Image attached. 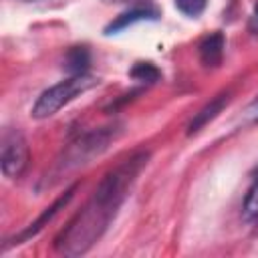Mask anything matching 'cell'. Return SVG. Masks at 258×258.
Wrapping results in <instances>:
<instances>
[{
	"label": "cell",
	"mask_w": 258,
	"mask_h": 258,
	"mask_svg": "<svg viewBox=\"0 0 258 258\" xmlns=\"http://www.w3.org/2000/svg\"><path fill=\"white\" fill-rule=\"evenodd\" d=\"M206 4H208V0H175V6L187 16H200L204 12Z\"/></svg>",
	"instance_id": "cell-12"
},
{
	"label": "cell",
	"mask_w": 258,
	"mask_h": 258,
	"mask_svg": "<svg viewBox=\"0 0 258 258\" xmlns=\"http://www.w3.org/2000/svg\"><path fill=\"white\" fill-rule=\"evenodd\" d=\"M246 113H248V117L252 119V121H256L258 123V97L248 105V109H246Z\"/></svg>",
	"instance_id": "cell-13"
},
{
	"label": "cell",
	"mask_w": 258,
	"mask_h": 258,
	"mask_svg": "<svg viewBox=\"0 0 258 258\" xmlns=\"http://www.w3.org/2000/svg\"><path fill=\"white\" fill-rule=\"evenodd\" d=\"M129 75H131V79L141 81V83H155L161 77L159 69L153 62H135L133 69L129 71Z\"/></svg>",
	"instance_id": "cell-10"
},
{
	"label": "cell",
	"mask_w": 258,
	"mask_h": 258,
	"mask_svg": "<svg viewBox=\"0 0 258 258\" xmlns=\"http://www.w3.org/2000/svg\"><path fill=\"white\" fill-rule=\"evenodd\" d=\"M244 214L246 218H258V179L254 185L248 189L246 200H244Z\"/></svg>",
	"instance_id": "cell-11"
},
{
	"label": "cell",
	"mask_w": 258,
	"mask_h": 258,
	"mask_svg": "<svg viewBox=\"0 0 258 258\" xmlns=\"http://www.w3.org/2000/svg\"><path fill=\"white\" fill-rule=\"evenodd\" d=\"M117 135H119L117 127H101V129H95V131H89V133L77 137L69 147H64V151L56 159V165H54L50 177L60 179L64 173L87 165L91 159L99 157L109 147V143L117 139Z\"/></svg>",
	"instance_id": "cell-2"
},
{
	"label": "cell",
	"mask_w": 258,
	"mask_h": 258,
	"mask_svg": "<svg viewBox=\"0 0 258 258\" xmlns=\"http://www.w3.org/2000/svg\"><path fill=\"white\" fill-rule=\"evenodd\" d=\"M159 16L157 8L153 6H135L123 14H119L107 28H105V34H113V32H119L127 26H131L133 22H139V20H155Z\"/></svg>",
	"instance_id": "cell-7"
},
{
	"label": "cell",
	"mask_w": 258,
	"mask_h": 258,
	"mask_svg": "<svg viewBox=\"0 0 258 258\" xmlns=\"http://www.w3.org/2000/svg\"><path fill=\"white\" fill-rule=\"evenodd\" d=\"M228 101H230V95H228V93H220V95H216L214 99H210V103H206V105L194 115V119L189 121V125H187V135H196V133L202 131L210 121H214V119L222 113V109L228 105Z\"/></svg>",
	"instance_id": "cell-6"
},
{
	"label": "cell",
	"mask_w": 258,
	"mask_h": 258,
	"mask_svg": "<svg viewBox=\"0 0 258 258\" xmlns=\"http://www.w3.org/2000/svg\"><path fill=\"white\" fill-rule=\"evenodd\" d=\"M149 159L147 151H139L119 163L109 171L97 185L89 204L71 220V224L56 238V250L67 256H81L91 250V246L105 234L117 210L125 202L131 185L135 183L139 171Z\"/></svg>",
	"instance_id": "cell-1"
},
{
	"label": "cell",
	"mask_w": 258,
	"mask_h": 258,
	"mask_svg": "<svg viewBox=\"0 0 258 258\" xmlns=\"http://www.w3.org/2000/svg\"><path fill=\"white\" fill-rule=\"evenodd\" d=\"M224 34L222 32H212L208 34L200 46H198V54L204 67H218L222 62L224 56Z\"/></svg>",
	"instance_id": "cell-8"
},
{
	"label": "cell",
	"mask_w": 258,
	"mask_h": 258,
	"mask_svg": "<svg viewBox=\"0 0 258 258\" xmlns=\"http://www.w3.org/2000/svg\"><path fill=\"white\" fill-rule=\"evenodd\" d=\"M250 28H252L254 32H258V4H256V8H254V14H252V20H250Z\"/></svg>",
	"instance_id": "cell-14"
},
{
	"label": "cell",
	"mask_w": 258,
	"mask_h": 258,
	"mask_svg": "<svg viewBox=\"0 0 258 258\" xmlns=\"http://www.w3.org/2000/svg\"><path fill=\"white\" fill-rule=\"evenodd\" d=\"M99 81L95 77L85 75H73L56 85H52L50 89H46L34 103L32 107V117L34 119H46L50 115H54L56 111H60L64 105H69L77 95L93 89Z\"/></svg>",
	"instance_id": "cell-3"
},
{
	"label": "cell",
	"mask_w": 258,
	"mask_h": 258,
	"mask_svg": "<svg viewBox=\"0 0 258 258\" xmlns=\"http://www.w3.org/2000/svg\"><path fill=\"white\" fill-rule=\"evenodd\" d=\"M89 64H91V56L85 46H73L64 56V69L71 75H85Z\"/></svg>",
	"instance_id": "cell-9"
},
{
	"label": "cell",
	"mask_w": 258,
	"mask_h": 258,
	"mask_svg": "<svg viewBox=\"0 0 258 258\" xmlns=\"http://www.w3.org/2000/svg\"><path fill=\"white\" fill-rule=\"evenodd\" d=\"M28 165V143L18 129H8L2 135L0 167L6 177H20Z\"/></svg>",
	"instance_id": "cell-4"
},
{
	"label": "cell",
	"mask_w": 258,
	"mask_h": 258,
	"mask_svg": "<svg viewBox=\"0 0 258 258\" xmlns=\"http://www.w3.org/2000/svg\"><path fill=\"white\" fill-rule=\"evenodd\" d=\"M75 191H77V183H75V185H71V187H69V189L58 198V200H54V204H52V206H48V208H46V210H44V212H42V214H40V216H38V218H36V220L26 228V230H22V232L14 238V242H12V244H20V242L28 240L30 236H36V234H38V232H40V230H42V228H44V226H46V224H48V222H50V220H52V218H54V216H56V214H58V212H60V210H62V208L73 200V194H75Z\"/></svg>",
	"instance_id": "cell-5"
}]
</instances>
